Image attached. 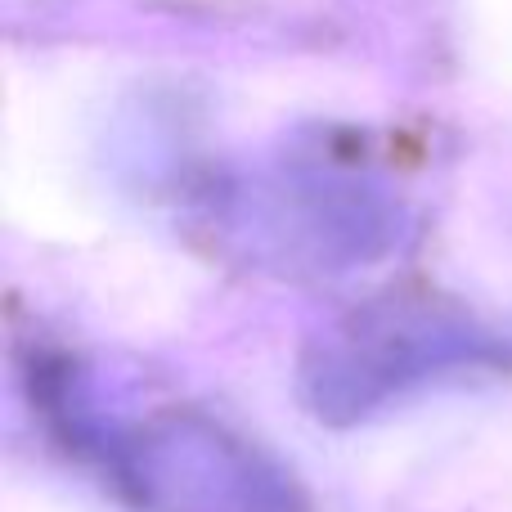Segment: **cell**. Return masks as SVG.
<instances>
[{
	"label": "cell",
	"instance_id": "6da1fadb",
	"mask_svg": "<svg viewBox=\"0 0 512 512\" xmlns=\"http://www.w3.org/2000/svg\"><path fill=\"white\" fill-rule=\"evenodd\" d=\"M499 355L504 346L468 319L441 315L418 301H382L346 315L310 346L301 391L319 418L351 423L436 373Z\"/></svg>",
	"mask_w": 512,
	"mask_h": 512
},
{
	"label": "cell",
	"instance_id": "7a4b0ae2",
	"mask_svg": "<svg viewBox=\"0 0 512 512\" xmlns=\"http://www.w3.org/2000/svg\"><path fill=\"white\" fill-rule=\"evenodd\" d=\"M122 481L158 512H297V490L265 454L203 418H167L113 450Z\"/></svg>",
	"mask_w": 512,
	"mask_h": 512
}]
</instances>
